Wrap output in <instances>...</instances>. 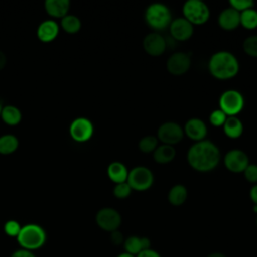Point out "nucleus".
<instances>
[{
	"instance_id": "nucleus-32",
	"label": "nucleus",
	"mask_w": 257,
	"mask_h": 257,
	"mask_svg": "<svg viewBox=\"0 0 257 257\" xmlns=\"http://www.w3.org/2000/svg\"><path fill=\"white\" fill-rule=\"evenodd\" d=\"M21 227H22V226H20V224H19L17 221H15V220H9V221H7V222L4 224L3 229H4V232H5V234H6L7 236H9V237H15V238H16V237L18 236L20 230H21Z\"/></svg>"
},
{
	"instance_id": "nucleus-12",
	"label": "nucleus",
	"mask_w": 257,
	"mask_h": 257,
	"mask_svg": "<svg viewBox=\"0 0 257 257\" xmlns=\"http://www.w3.org/2000/svg\"><path fill=\"white\" fill-rule=\"evenodd\" d=\"M167 70L176 76L185 74L191 66V58L189 54L183 51L174 52L167 60Z\"/></svg>"
},
{
	"instance_id": "nucleus-26",
	"label": "nucleus",
	"mask_w": 257,
	"mask_h": 257,
	"mask_svg": "<svg viewBox=\"0 0 257 257\" xmlns=\"http://www.w3.org/2000/svg\"><path fill=\"white\" fill-rule=\"evenodd\" d=\"M60 25L65 32L69 34H74L78 32L79 29L81 28V21L77 16L72 14H67L63 18H61Z\"/></svg>"
},
{
	"instance_id": "nucleus-13",
	"label": "nucleus",
	"mask_w": 257,
	"mask_h": 257,
	"mask_svg": "<svg viewBox=\"0 0 257 257\" xmlns=\"http://www.w3.org/2000/svg\"><path fill=\"white\" fill-rule=\"evenodd\" d=\"M170 34L174 40L187 41L194 33V25H192L184 17H178L172 20L169 26Z\"/></svg>"
},
{
	"instance_id": "nucleus-17",
	"label": "nucleus",
	"mask_w": 257,
	"mask_h": 257,
	"mask_svg": "<svg viewBox=\"0 0 257 257\" xmlns=\"http://www.w3.org/2000/svg\"><path fill=\"white\" fill-rule=\"evenodd\" d=\"M59 32V25L51 19L42 21L37 27V37L42 42H50L56 38Z\"/></svg>"
},
{
	"instance_id": "nucleus-27",
	"label": "nucleus",
	"mask_w": 257,
	"mask_h": 257,
	"mask_svg": "<svg viewBox=\"0 0 257 257\" xmlns=\"http://www.w3.org/2000/svg\"><path fill=\"white\" fill-rule=\"evenodd\" d=\"M240 25L248 30H253L257 28V10L254 8H250L241 12Z\"/></svg>"
},
{
	"instance_id": "nucleus-4",
	"label": "nucleus",
	"mask_w": 257,
	"mask_h": 257,
	"mask_svg": "<svg viewBox=\"0 0 257 257\" xmlns=\"http://www.w3.org/2000/svg\"><path fill=\"white\" fill-rule=\"evenodd\" d=\"M173 20L170 8L163 3H152L145 11V21L156 31L169 28Z\"/></svg>"
},
{
	"instance_id": "nucleus-8",
	"label": "nucleus",
	"mask_w": 257,
	"mask_h": 257,
	"mask_svg": "<svg viewBox=\"0 0 257 257\" xmlns=\"http://www.w3.org/2000/svg\"><path fill=\"white\" fill-rule=\"evenodd\" d=\"M183 127L175 121H166L162 123L157 132V138L162 144L174 146L179 144L184 138Z\"/></svg>"
},
{
	"instance_id": "nucleus-22",
	"label": "nucleus",
	"mask_w": 257,
	"mask_h": 257,
	"mask_svg": "<svg viewBox=\"0 0 257 257\" xmlns=\"http://www.w3.org/2000/svg\"><path fill=\"white\" fill-rule=\"evenodd\" d=\"M107 176L114 184H119L126 182L128 171L124 164L121 162L115 161L108 165L107 167Z\"/></svg>"
},
{
	"instance_id": "nucleus-28",
	"label": "nucleus",
	"mask_w": 257,
	"mask_h": 257,
	"mask_svg": "<svg viewBox=\"0 0 257 257\" xmlns=\"http://www.w3.org/2000/svg\"><path fill=\"white\" fill-rule=\"evenodd\" d=\"M159 146V140L156 136L149 135L143 137L138 144L139 150L144 154H153Z\"/></svg>"
},
{
	"instance_id": "nucleus-42",
	"label": "nucleus",
	"mask_w": 257,
	"mask_h": 257,
	"mask_svg": "<svg viewBox=\"0 0 257 257\" xmlns=\"http://www.w3.org/2000/svg\"><path fill=\"white\" fill-rule=\"evenodd\" d=\"M1 110H2V106H1V104H0V115H1Z\"/></svg>"
},
{
	"instance_id": "nucleus-6",
	"label": "nucleus",
	"mask_w": 257,
	"mask_h": 257,
	"mask_svg": "<svg viewBox=\"0 0 257 257\" xmlns=\"http://www.w3.org/2000/svg\"><path fill=\"white\" fill-rule=\"evenodd\" d=\"M244 96L236 89L225 90L219 98V108L227 116H237L244 108Z\"/></svg>"
},
{
	"instance_id": "nucleus-24",
	"label": "nucleus",
	"mask_w": 257,
	"mask_h": 257,
	"mask_svg": "<svg viewBox=\"0 0 257 257\" xmlns=\"http://www.w3.org/2000/svg\"><path fill=\"white\" fill-rule=\"evenodd\" d=\"M1 118L8 125H16L21 120V112L14 105H5L1 110Z\"/></svg>"
},
{
	"instance_id": "nucleus-10",
	"label": "nucleus",
	"mask_w": 257,
	"mask_h": 257,
	"mask_svg": "<svg viewBox=\"0 0 257 257\" xmlns=\"http://www.w3.org/2000/svg\"><path fill=\"white\" fill-rule=\"evenodd\" d=\"M225 168L232 173H243L249 165V158L247 154L239 149L228 151L223 159Z\"/></svg>"
},
{
	"instance_id": "nucleus-7",
	"label": "nucleus",
	"mask_w": 257,
	"mask_h": 257,
	"mask_svg": "<svg viewBox=\"0 0 257 257\" xmlns=\"http://www.w3.org/2000/svg\"><path fill=\"white\" fill-rule=\"evenodd\" d=\"M126 183L130 185L132 190L144 192L153 186L154 174L145 166H137L128 171Z\"/></svg>"
},
{
	"instance_id": "nucleus-14",
	"label": "nucleus",
	"mask_w": 257,
	"mask_h": 257,
	"mask_svg": "<svg viewBox=\"0 0 257 257\" xmlns=\"http://www.w3.org/2000/svg\"><path fill=\"white\" fill-rule=\"evenodd\" d=\"M143 47L149 55L160 56L167 48V41L159 32H151L145 36Z\"/></svg>"
},
{
	"instance_id": "nucleus-37",
	"label": "nucleus",
	"mask_w": 257,
	"mask_h": 257,
	"mask_svg": "<svg viewBox=\"0 0 257 257\" xmlns=\"http://www.w3.org/2000/svg\"><path fill=\"white\" fill-rule=\"evenodd\" d=\"M136 257H162V256L156 250L149 248V249H145V250L141 251Z\"/></svg>"
},
{
	"instance_id": "nucleus-39",
	"label": "nucleus",
	"mask_w": 257,
	"mask_h": 257,
	"mask_svg": "<svg viewBox=\"0 0 257 257\" xmlns=\"http://www.w3.org/2000/svg\"><path fill=\"white\" fill-rule=\"evenodd\" d=\"M6 64V56L5 54L0 50V69H2Z\"/></svg>"
},
{
	"instance_id": "nucleus-29",
	"label": "nucleus",
	"mask_w": 257,
	"mask_h": 257,
	"mask_svg": "<svg viewBox=\"0 0 257 257\" xmlns=\"http://www.w3.org/2000/svg\"><path fill=\"white\" fill-rule=\"evenodd\" d=\"M243 50L247 55L257 58V35H251L245 38L243 41Z\"/></svg>"
},
{
	"instance_id": "nucleus-21",
	"label": "nucleus",
	"mask_w": 257,
	"mask_h": 257,
	"mask_svg": "<svg viewBox=\"0 0 257 257\" xmlns=\"http://www.w3.org/2000/svg\"><path fill=\"white\" fill-rule=\"evenodd\" d=\"M176 157V149L170 145H159L153 153V159L157 164L166 165L174 161Z\"/></svg>"
},
{
	"instance_id": "nucleus-30",
	"label": "nucleus",
	"mask_w": 257,
	"mask_h": 257,
	"mask_svg": "<svg viewBox=\"0 0 257 257\" xmlns=\"http://www.w3.org/2000/svg\"><path fill=\"white\" fill-rule=\"evenodd\" d=\"M132 191L133 190L130 187V185L126 182H123V183L115 184V186L113 187L112 193H113V196L117 199H125L132 194Z\"/></svg>"
},
{
	"instance_id": "nucleus-11",
	"label": "nucleus",
	"mask_w": 257,
	"mask_h": 257,
	"mask_svg": "<svg viewBox=\"0 0 257 257\" xmlns=\"http://www.w3.org/2000/svg\"><path fill=\"white\" fill-rule=\"evenodd\" d=\"M69 134L75 142H87L93 135V124L86 117H77L70 123Z\"/></svg>"
},
{
	"instance_id": "nucleus-23",
	"label": "nucleus",
	"mask_w": 257,
	"mask_h": 257,
	"mask_svg": "<svg viewBox=\"0 0 257 257\" xmlns=\"http://www.w3.org/2000/svg\"><path fill=\"white\" fill-rule=\"evenodd\" d=\"M188 198V190L182 184L173 186L168 193V201L171 205L178 207L183 205Z\"/></svg>"
},
{
	"instance_id": "nucleus-25",
	"label": "nucleus",
	"mask_w": 257,
	"mask_h": 257,
	"mask_svg": "<svg viewBox=\"0 0 257 257\" xmlns=\"http://www.w3.org/2000/svg\"><path fill=\"white\" fill-rule=\"evenodd\" d=\"M18 140L15 136L7 134L0 137V154L10 155L18 148Z\"/></svg>"
},
{
	"instance_id": "nucleus-20",
	"label": "nucleus",
	"mask_w": 257,
	"mask_h": 257,
	"mask_svg": "<svg viewBox=\"0 0 257 257\" xmlns=\"http://www.w3.org/2000/svg\"><path fill=\"white\" fill-rule=\"evenodd\" d=\"M223 131L229 139L236 140L242 136L244 132V125L238 116H228L225 123L223 124Z\"/></svg>"
},
{
	"instance_id": "nucleus-2",
	"label": "nucleus",
	"mask_w": 257,
	"mask_h": 257,
	"mask_svg": "<svg viewBox=\"0 0 257 257\" xmlns=\"http://www.w3.org/2000/svg\"><path fill=\"white\" fill-rule=\"evenodd\" d=\"M208 69L210 74L220 80H227L235 77L240 69L237 57L226 50L217 51L209 59Z\"/></svg>"
},
{
	"instance_id": "nucleus-41",
	"label": "nucleus",
	"mask_w": 257,
	"mask_h": 257,
	"mask_svg": "<svg viewBox=\"0 0 257 257\" xmlns=\"http://www.w3.org/2000/svg\"><path fill=\"white\" fill-rule=\"evenodd\" d=\"M116 257H136V256H134V255H132V254H128V253H126V252H123V253H120L119 255H117Z\"/></svg>"
},
{
	"instance_id": "nucleus-3",
	"label": "nucleus",
	"mask_w": 257,
	"mask_h": 257,
	"mask_svg": "<svg viewBox=\"0 0 257 257\" xmlns=\"http://www.w3.org/2000/svg\"><path fill=\"white\" fill-rule=\"evenodd\" d=\"M45 230L37 224H26L21 227V230L16 237L21 249L35 251L40 249L46 242Z\"/></svg>"
},
{
	"instance_id": "nucleus-15",
	"label": "nucleus",
	"mask_w": 257,
	"mask_h": 257,
	"mask_svg": "<svg viewBox=\"0 0 257 257\" xmlns=\"http://www.w3.org/2000/svg\"><path fill=\"white\" fill-rule=\"evenodd\" d=\"M184 134L192 141L200 142L203 140H206L208 128L205 123V121L199 117H192L189 118L184 127Z\"/></svg>"
},
{
	"instance_id": "nucleus-9",
	"label": "nucleus",
	"mask_w": 257,
	"mask_h": 257,
	"mask_svg": "<svg viewBox=\"0 0 257 257\" xmlns=\"http://www.w3.org/2000/svg\"><path fill=\"white\" fill-rule=\"evenodd\" d=\"M95 222L100 229L111 233L118 230L121 224V216L115 209L105 207L96 213Z\"/></svg>"
},
{
	"instance_id": "nucleus-43",
	"label": "nucleus",
	"mask_w": 257,
	"mask_h": 257,
	"mask_svg": "<svg viewBox=\"0 0 257 257\" xmlns=\"http://www.w3.org/2000/svg\"><path fill=\"white\" fill-rule=\"evenodd\" d=\"M256 226H257V217H256Z\"/></svg>"
},
{
	"instance_id": "nucleus-33",
	"label": "nucleus",
	"mask_w": 257,
	"mask_h": 257,
	"mask_svg": "<svg viewBox=\"0 0 257 257\" xmlns=\"http://www.w3.org/2000/svg\"><path fill=\"white\" fill-rule=\"evenodd\" d=\"M229 5H230V7H232L239 13H241L247 9L253 8L254 2L251 0H230Z\"/></svg>"
},
{
	"instance_id": "nucleus-35",
	"label": "nucleus",
	"mask_w": 257,
	"mask_h": 257,
	"mask_svg": "<svg viewBox=\"0 0 257 257\" xmlns=\"http://www.w3.org/2000/svg\"><path fill=\"white\" fill-rule=\"evenodd\" d=\"M110 241L113 245L117 246V245L123 244L124 238H123V235L121 234V232H119L118 230H115L110 233Z\"/></svg>"
},
{
	"instance_id": "nucleus-36",
	"label": "nucleus",
	"mask_w": 257,
	"mask_h": 257,
	"mask_svg": "<svg viewBox=\"0 0 257 257\" xmlns=\"http://www.w3.org/2000/svg\"><path fill=\"white\" fill-rule=\"evenodd\" d=\"M10 257H36V256L34 255L33 252L20 248V249L15 250V251L10 255Z\"/></svg>"
},
{
	"instance_id": "nucleus-34",
	"label": "nucleus",
	"mask_w": 257,
	"mask_h": 257,
	"mask_svg": "<svg viewBox=\"0 0 257 257\" xmlns=\"http://www.w3.org/2000/svg\"><path fill=\"white\" fill-rule=\"evenodd\" d=\"M245 179L252 184H257V165L256 164H249L245 171L243 172Z\"/></svg>"
},
{
	"instance_id": "nucleus-19",
	"label": "nucleus",
	"mask_w": 257,
	"mask_h": 257,
	"mask_svg": "<svg viewBox=\"0 0 257 257\" xmlns=\"http://www.w3.org/2000/svg\"><path fill=\"white\" fill-rule=\"evenodd\" d=\"M44 7L48 15L53 18H63L69 10L68 0H46Z\"/></svg>"
},
{
	"instance_id": "nucleus-16",
	"label": "nucleus",
	"mask_w": 257,
	"mask_h": 257,
	"mask_svg": "<svg viewBox=\"0 0 257 257\" xmlns=\"http://www.w3.org/2000/svg\"><path fill=\"white\" fill-rule=\"evenodd\" d=\"M218 24L224 30H234L240 26V13L232 7L225 8L218 16Z\"/></svg>"
},
{
	"instance_id": "nucleus-38",
	"label": "nucleus",
	"mask_w": 257,
	"mask_h": 257,
	"mask_svg": "<svg viewBox=\"0 0 257 257\" xmlns=\"http://www.w3.org/2000/svg\"><path fill=\"white\" fill-rule=\"evenodd\" d=\"M249 196H250V199L253 202L254 206H257V184H255L251 187L250 192H249Z\"/></svg>"
},
{
	"instance_id": "nucleus-40",
	"label": "nucleus",
	"mask_w": 257,
	"mask_h": 257,
	"mask_svg": "<svg viewBox=\"0 0 257 257\" xmlns=\"http://www.w3.org/2000/svg\"><path fill=\"white\" fill-rule=\"evenodd\" d=\"M207 257H226V255L221 252H213V253H210Z\"/></svg>"
},
{
	"instance_id": "nucleus-1",
	"label": "nucleus",
	"mask_w": 257,
	"mask_h": 257,
	"mask_svg": "<svg viewBox=\"0 0 257 257\" xmlns=\"http://www.w3.org/2000/svg\"><path fill=\"white\" fill-rule=\"evenodd\" d=\"M221 161L219 148L209 140H203L193 144L187 152L189 166L200 173H208L215 170Z\"/></svg>"
},
{
	"instance_id": "nucleus-18",
	"label": "nucleus",
	"mask_w": 257,
	"mask_h": 257,
	"mask_svg": "<svg viewBox=\"0 0 257 257\" xmlns=\"http://www.w3.org/2000/svg\"><path fill=\"white\" fill-rule=\"evenodd\" d=\"M122 245L126 253L137 256L141 251L151 248V241L147 237H140L134 235L125 238Z\"/></svg>"
},
{
	"instance_id": "nucleus-31",
	"label": "nucleus",
	"mask_w": 257,
	"mask_h": 257,
	"mask_svg": "<svg viewBox=\"0 0 257 257\" xmlns=\"http://www.w3.org/2000/svg\"><path fill=\"white\" fill-rule=\"evenodd\" d=\"M227 117L228 116L220 108H217V109H214L210 113L209 121H210V123L212 125H214L216 127H219V126H223V124L225 123Z\"/></svg>"
},
{
	"instance_id": "nucleus-5",
	"label": "nucleus",
	"mask_w": 257,
	"mask_h": 257,
	"mask_svg": "<svg viewBox=\"0 0 257 257\" xmlns=\"http://www.w3.org/2000/svg\"><path fill=\"white\" fill-rule=\"evenodd\" d=\"M183 17L192 25H203L210 18V9L202 0H188L184 3Z\"/></svg>"
}]
</instances>
